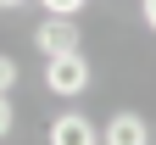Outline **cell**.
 Masks as SVG:
<instances>
[{
  "mask_svg": "<svg viewBox=\"0 0 156 145\" xmlns=\"http://www.w3.org/2000/svg\"><path fill=\"white\" fill-rule=\"evenodd\" d=\"M101 140H106V145H145V140H151V123H145L140 112H112L106 129H101Z\"/></svg>",
  "mask_w": 156,
  "mask_h": 145,
  "instance_id": "cell-4",
  "label": "cell"
},
{
  "mask_svg": "<svg viewBox=\"0 0 156 145\" xmlns=\"http://www.w3.org/2000/svg\"><path fill=\"white\" fill-rule=\"evenodd\" d=\"M45 140H50V145H95V140H101V129H95L84 112H62V117L50 123Z\"/></svg>",
  "mask_w": 156,
  "mask_h": 145,
  "instance_id": "cell-3",
  "label": "cell"
},
{
  "mask_svg": "<svg viewBox=\"0 0 156 145\" xmlns=\"http://www.w3.org/2000/svg\"><path fill=\"white\" fill-rule=\"evenodd\" d=\"M84 39H78V23L73 17H50L45 11V23L34 28V50L39 56H62V50H78Z\"/></svg>",
  "mask_w": 156,
  "mask_h": 145,
  "instance_id": "cell-2",
  "label": "cell"
},
{
  "mask_svg": "<svg viewBox=\"0 0 156 145\" xmlns=\"http://www.w3.org/2000/svg\"><path fill=\"white\" fill-rule=\"evenodd\" d=\"M45 89L50 95H84L89 89V61L84 50H62V56H45Z\"/></svg>",
  "mask_w": 156,
  "mask_h": 145,
  "instance_id": "cell-1",
  "label": "cell"
},
{
  "mask_svg": "<svg viewBox=\"0 0 156 145\" xmlns=\"http://www.w3.org/2000/svg\"><path fill=\"white\" fill-rule=\"evenodd\" d=\"M140 17H145V28L156 34V0H140Z\"/></svg>",
  "mask_w": 156,
  "mask_h": 145,
  "instance_id": "cell-8",
  "label": "cell"
},
{
  "mask_svg": "<svg viewBox=\"0 0 156 145\" xmlns=\"http://www.w3.org/2000/svg\"><path fill=\"white\" fill-rule=\"evenodd\" d=\"M11 134V95H0V140Z\"/></svg>",
  "mask_w": 156,
  "mask_h": 145,
  "instance_id": "cell-7",
  "label": "cell"
},
{
  "mask_svg": "<svg viewBox=\"0 0 156 145\" xmlns=\"http://www.w3.org/2000/svg\"><path fill=\"white\" fill-rule=\"evenodd\" d=\"M6 89H17V61L0 56V95H6Z\"/></svg>",
  "mask_w": 156,
  "mask_h": 145,
  "instance_id": "cell-6",
  "label": "cell"
},
{
  "mask_svg": "<svg viewBox=\"0 0 156 145\" xmlns=\"http://www.w3.org/2000/svg\"><path fill=\"white\" fill-rule=\"evenodd\" d=\"M39 6H45L50 17H78V11L89 6V0H39Z\"/></svg>",
  "mask_w": 156,
  "mask_h": 145,
  "instance_id": "cell-5",
  "label": "cell"
},
{
  "mask_svg": "<svg viewBox=\"0 0 156 145\" xmlns=\"http://www.w3.org/2000/svg\"><path fill=\"white\" fill-rule=\"evenodd\" d=\"M0 6H23V0H0Z\"/></svg>",
  "mask_w": 156,
  "mask_h": 145,
  "instance_id": "cell-9",
  "label": "cell"
}]
</instances>
